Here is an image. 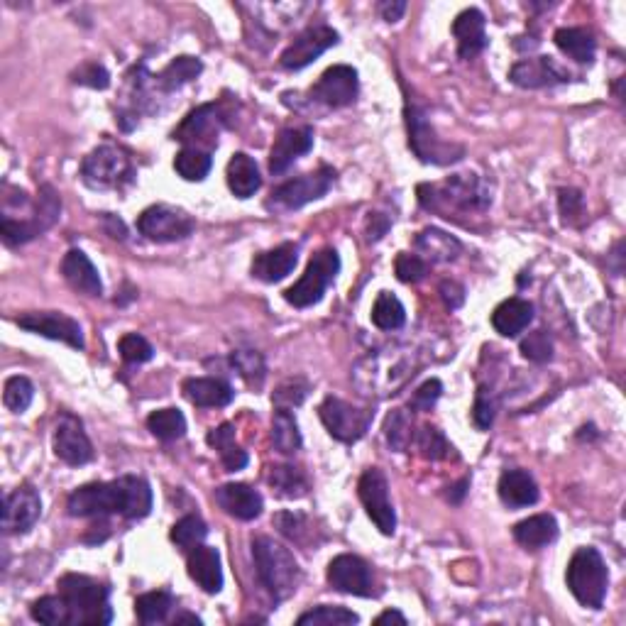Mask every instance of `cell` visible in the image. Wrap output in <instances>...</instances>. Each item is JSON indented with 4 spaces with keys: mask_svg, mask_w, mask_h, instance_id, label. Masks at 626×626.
Masks as SVG:
<instances>
[{
    "mask_svg": "<svg viewBox=\"0 0 626 626\" xmlns=\"http://www.w3.org/2000/svg\"><path fill=\"white\" fill-rule=\"evenodd\" d=\"M67 509L79 519H106L120 514L125 519H145L152 512V490L147 480L135 475L113 482H91L69 494Z\"/></svg>",
    "mask_w": 626,
    "mask_h": 626,
    "instance_id": "6da1fadb",
    "label": "cell"
},
{
    "mask_svg": "<svg viewBox=\"0 0 626 626\" xmlns=\"http://www.w3.org/2000/svg\"><path fill=\"white\" fill-rule=\"evenodd\" d=\"M252 558H255L257 578L274 602H284L299 590L301 568L294 553L269 536L252 538Z\"/></svg>",
    "mask_w": 626,
    "mask_h": 626,
    "instance_id": "7a4b0ae2",
    "label": "cell"
},
{
    "mask_svg": "<svg viewBox=\"0 0 626 626\" xmlns=\"http://www.w3.org/2000/svg\"><path fill=\"white\" fill-rule=\"evenodd\" d=\"M419 201L428 211L450 218V213L482 211L490 206V194L482 189L475 174H455L443 184H421Z\"/></svg>",
    "mask_w": 626,
    "mask_h": 626,
    "instance_id": "3957f363",
    "label": "cell"
},
{
    "mask_svg": "<svg viewBox=\"0 0 626 626\" xmlns=\"http://www.w3.org/2000/svg\"><path fill=\"white\" fill-rule=\"evenodd\" d=\"M59 595L67 602L71 626L111 624L113 609L108 602V587L91 580L89 575L69 573L59 580Z\"/></svg>",
    "mask_w": 626,
    "mask_h": 626,
    "instance_id": "277c9868",
    "label": "cell"
},
{
    "mask_svg": "<svg viewBox=\"0 0 626 626\" xmlns=\"http://www.w3.org/2000/svg\"><path fill=\"white\" fill-rule=\"evenodd\" d=\"M568 590L582 607L602 609L609 590V570L597 548H578L565 570Z\"/></svg>",
    "mask_w": 626,
    "mask_h": 626,
    "instance_id": "5b68a950",
    "label": "cell"
},
{
    "mask_svg": "<svg viewBox=\"0 0 626 626\" xmlns=\"http://www.w3.org/2000/svg\"><path fill=\"white\" fill-rule=\"evenodd\" d=\"M340 272V255L333 247H323L309 260L304 277L284 291L287 304L296 306V309H309V306L318 304L326 294V289L336 282Z\"/></svg>",
    "mask_w": 626,
    "mask_h": 626,
    "instance_id": "8992f818",
    "label": "cell"
},
{
    "mask_svg": "<svg viewBox=\"0 0 626 626\" xmlns=\"http://www.w3.org/2000/svg\"><path fill=\"white\" fill-rule=\"evenodd\" d=\"M406 130H409V147L414 150V155L426 164H438V167H446V164L458 162L463 157V147L453 145V142H443L436 135L433 125L428 123L426 113L421 111L414 103H406Z\"/></svg>",
    "mask_w": 626,
    "mask_h": 626,
    "instance_id": "52a82bcc",
    "label": "cell"
},
{
    "mask_svg": "<svg viewBox=\"0 0 626 626\" xmlns=\"http://www.w3.org/2000/svg\"><path fill=\"white\" fill-rule=\"evenodd\" d=\"M81 177L91 189H123L133 181L135 169L120 147L101 145L81 162Z\"/></svg>",
    "mask_w": 626,
    "mask_h": 626,
    "instance_id": "ba28073f",
    "label": "cell"
},
{
    "mask_svg": "<svg viewBox=\"0 0 626 626\" xmlns=\"http://www.w3.org/2000/svg\"><path fill=\"white\" fill-rule=\"evenodd\" d=\"M59 211H62V201H59L57 191L52 186H42L40 199L35 203V216L30 218H10L0 216V235H3V243L8 247H18L35 240L37 235H42L45 230L52 228L57 223Z\"/></svg>",
    "mask_w": 626,
    "mask_h": 626,
    "instance_id": "9c48e42d",
    "label": "cell"
},
{
    "mask_svg": "<svg viewBox=\"0 0 626 626\" xmlns=\"http://www.w3.org/2000/svg\"><path fill=\"white\" fill-rule=\"evenodd\" d=\"M318 414H321V421L328 428V433L340 443L360 441L370 431L372 419H375V411L367 409V406H355L338 397L323 399Z\"/></svg>",
    "mask_w": 626,
    "mask_h": 626,
    "instance_id": "30bf717a",
    "label": "cell"
},
{
    "mask_svg": "<svg viewBox=\"0 0 626 626\" xmlns=\"http://www.w3.org/2000/svg\"><path fill=\"white\" fill-rule=\"evenodd\" d=\"M333 181H336V172L328 167H321L316 172L304 174L299 179H291L287 184L279 186V189H274L267 206L274 208V211H299L306 203L323 199L331 191Z\"/></svg>",
    "mask_w": 626,
    "mask_h": 626,
    "instance_id": "8fae6325",
    "label": "cell"
},
{
    "mask_svg": "<svg viewBox=\"0 0 626 626\" xmlns=\"http://www.w3.org/2000/svg\"><path fill=\"white\" fill-rule=\"evenodd\" d=\"M196 221L189 213L172 206H150L137 218V230L152 243H177L194 233Z\"/></svg>",
    "mask_w": 626,
    "mask_h": 626,
    "instance_id": "7c38bea8",
    "label": "cell"
},
{
    "mask_svg": "<svg viewBox=\"0 0 626 626\" xmlns=\"http://www.w3.org/2000/svg\"><path fill=\"white\" fill-rule=\"evenodd\" d=\"M358 494L362 507H365L367 516L375 521L377 529L384 536H394V531H397V514H394V504L389 499V482L380 468H370L362 472L358 482Z\"/></svg>",
    "mask_w": 626,
    "mask_h": 626,
    "instance_id": "4fadbf2b",
    "label": "cell"
},
{
    "mask_svg": "<svg viewBox=\"0 0 626 626\" xmlns=\"http://www.w3.org/2000/svg\"><path fill=\"white\" fill-rule=\"evenodd\" d=\"M20 328L25 331L37 333V336L49 338V340H59V343H67L69 348L74 350H84L86 340L84 331H81L79 321L67 316V313L59 311H30V313H20L15 318Z\"/></svg>",
    "mask_w": 626,
    "mask_h": 626,
    "instance_id": "5bb4252c",
    "label": "cell"
},
{
    "mask_svg": "<svg viewBox=\"0 0 626 626\" xmlns=\"http://www.w3.org/2000/svg\"><path fill=\"white\" fill-rule=\"evenodd\" d=\"M338 45V32L328 25H313L306 27L291 45L284 49L279 64L287 71H299L316 62L323 52Z\"/></svg>",
    "mask_w": 626,
    "mask_h": 626,
    "instance_id": "9a60e30c",
    "label": "cell"
},
{
    "mask_svg": "<svg viewBox=\"0 0 626 626\" xmlns=\"http://www.w3.org/2000/svg\"><path fill=\"white\" fill-rule=\"evenodd\" d=\"M328 582L333 590L345 592V595L355 597H375V578H372V568L360 556H343L333 558L328 565Z\"/></svg>",
    "mask_w": 626,
    "mask_h": 626,
    "instance_id": "2e32d148",
    "label": "cell"
},
{
    "mask_svg": "<svg viewBox=\"0 0 626 626\" xmlns=\"http://www.w3.org/2000/svg\"><path fill=\"white\" fill-rule=\"evenodd\" d=\"M313 101L328 108H345L358 98V71L348 64H336L326 69L311 89Z\"/></svg>",
    "mask_w": 626,
    "mask_h": 626,
    "instance_id": "e0dca14e",
    "label": "cell"
},
{
    "mask_svg": "<svg viewBox=\"0 0 626 626\" xmlns=\"http://www.w3.org/2000/svg\"><path fill=\"white\" fill-rule=\"evenodd\" d=\"M223 113L221 106L216 103H206V106L196 108L184 118V123L174 130V140L184 142V145H206L208 150L218 145V133L223 128Z\"/></svg>",
    "mask_w": 626,
    "mask_h": 626,
    "instance_id": "ac0fdd59",
    "label": "cell"
},
{
    "mask_svg": "<svg viewBox=\"0 0 626 626\" xmlns=\"http://www.w3.org/2000/svg\"><path fill=\"white\" fill-rule=\"evenodd\" d=\"M42 514L40 492L32 485H20L3 502V529L5 534H27Z\"/></svg>",
    "mask_w": 626,
    "mask_h": 626,
    "instance_id": "d6986e66",
    "label": "cell"
},
{
    "mask_svg": "<svg viewBox=\"0 0 626 626\" xmlns=\"http://www.w3.org/2000/svg\"><path fill=\"white\" fill-rule=\"evenodd\" d=\"M54 455L67 465H86L93 460V446L86 436L84 424L76 416L64 414L54 428Z\"/></svg>",
    "mask_w": 626,
    "mask_h": 626,
    "instance_id": "ffe728a7",
    "label": "cell"
},
{
    "mask_svg": "<svg viewBox=\"0 0 626 626\" xmlns=\"http://www.w3.org/2000/svg\"><path fill=\"white\" fill-rule=\"evenodd\" d=\"M313 147V130L309 125L304 128H287L277 135L272 152H269V169L272 174H284L291 164Z\"/></svg>",
    "mask_w": 626,
    "mask_h": 626,
    "instance_id": "44dd1931",
    "label": "cell"
},
{
    "mask_svg": "<svg viewBox=\"0 0 626 626\" xmlns=\"http://www.w3.org/2000/svg\"><path fill=\"white\" fill-rule=\"evenodd\" d=\"M216 502L221 504L225 514L235 516L240 521H252L262 514L265 509V499L257 490H252L250 485L243 482H230L216 490Z\"/></svg>",
    "mask_w": 626,
    "mask_h": 626,
    "instance_id": "7402d4cb",
    "label": "cell"
},
{
    "mask_svg": "<svg viewBox=\"0 0 626 626\" xmlns=\"http://www.w3.org/2000/svg\"><path fill=\"white\" fill-rule=\"evenodd\" d=\"M296 262H299V247L294 243H284L274 250L260 252V255L252 260V277L260 279V282L274 284V282H282L284 277H289L294 272Z\"/></svg>",
    "mask_w": 626,
    "mask_h": 626,
    "instance_id": "603a6c76",
    "label": "cell"
},
{
    "mask_svg": "<svg viewBox=\"0 0 626 626\" xmlns=\"http://www.w3.org/2000/svg\"><path fill=\"white\" fill-rule=\"evenodd\" d=\"M186 568H189L191 580L201 587L208 595H218L223 590V568H221V556H218L216 548L211 546H196L189 551L186 558Z\"/></svg>",
    "mask_w": 626,
    "mask_h": 626,
    "instance_id": "cb8c5ba5",
    "label": "cell"
},
{
    "mask_svg": "<svg viewBox=\"0 0 626 626\" xmlns=\"http://www.w3.org/2000/svg\"><path fill=\"white\" fill-rule=\"evenodd\" d=\"M509 79L516 86H521V89H541V86L563 84V81L570 79V74L560 69L551 57H538L514 64Z\"/></svg>",
    "mask_w": 626,
    "mask_h": 626,
    "instance_id": "d4e9b609",
    "label": "cell"
},
{
    "mask_svg": "<svg viewBox=\"0 0 626 626\" xmlns=\"http://www.w3.org/2000/svg\"><path fill=\"white\" fill-rule=\"evenodd\" d=\"M485 15L477 8H468L455 18L453 35L458 40V54L460 59H472L487 47V32H485Z\"/></svg>",
    "mask_w": 626,
    "mask_h": 626,
    "instance_id": "484cf974",
    "label": "cell"
},
{
    "mask_svg": "<svg viewBox=\"0 0 626 626\" xmlns=\"http://www.w3.org/2000/svg\"><path fill=\"white\" fill-rule=\"evenodd\" d=\"M62 274L69 282V287L81 291L84 296L103 294V282L101 277H98V269L93 267V262L86 257V252L69 250L62 260Z\"/></svg>",
    "mask_w": 626,
    "mask_h": 626,
    "instance_id": "4316f807",
    "label": "cell"
},
{
    "mask_svg": "<svg viewBox=\"0 0 626 626\" xmlns=\"http://www.w3.org/2000/svg\"><path fill=\"white\" fill-rule=\"evenodd\" d=\"M531 321H534V306L519 296L502 301L492 313L494 331L504 338H516L519 333H524Z\"/></svg>",
    "mask_w": 626,
    "mask_h": 626,
    "instance_id": "83f0119b",
    "label": "cell"
},
{
    "mask_svg": "<svg viewBox=\"0 0 626 626\" xmlns=\"http://www.w3.org/2000/svg\"><path fill=\"white\" fill-rule=\"evenodd\" d=\"M184 394L191 404L203 406V409H221L235 397L233 387L216 377H191L184 382Z\"/></svg>",
    "mask_w": 626,
    "mask_h": 626,
    "instance_id": "f1b7e54d",
    "label": "cell"
},
{
    "mask_svg": "<svg viewBox=\"0 0 626 626\" xmlns=\"http://www.w3.org/2000/svg\"><path fill=\"white\" fill-rule=\"evenodd\" d=\"M499 499L509 509H524L538 502V485L526 470H507L499 477Z\"/></svg>",
    "mask_w": 626,
    "mask_h": 626,
    "instance_id": "f546056e",
    "label": "cell"
},
{
    "mask_svg": "<svg viewBox=\"0 0 626 626\" xmlns=\"http://www.w3.org/2000/svg\"><path fill=\"white\" fill-rule=\"evenodd\" d=\"M225 179H228V189L233 191L238 199H250L255 196V191H260L262 177L257 162L245 152L230 157L228 169H225Z\"/></svg>",
    "mask_w": 626,
    "mask_h": 626,
    "instance_id": "4dcf8cb0",
    "label": "cell"
},
{
    "mask_svg": "<svg viewBox=\"0 0 626 626\" xmlns=\"http://www.w3.org/2000/svg\"><path fill=\"white\" fill-rule=\"evenodd\" d=\"M558 538V524L551 514H536L514 526V541L526 551H541Z\"/></svg>",
    "mask_w": 626,
    "mask_h": 626,
    "instance_id": "1f68e13d",
    "label": "cell"
},
{
    "mask_svg": "<svg viewBox=\"0 0 626 626\" xmlns=\"http://www.w3.org/2000/svg\"><path fill=\"white\" fill-rule=\"evenodd\" d=\"M208 446L216 448L221 455V463L225 472H238L247 465V453L235 443V426L233 424H221L213 428L206 436Z\"/></svg>",
    "mask_w": 626,
    "mask_h": 626,
    "instance_id": "d6a6232c",
    "label": "cell"
},
{
    "mask_svg": "<svg viewBox=\"0 0 626 626\" xmlns=\"http://www.w3.org/2000/svg\"><path fill=\"white\" fill-rule=\"evenodd\" d=\"M553 40H556L560 52L568 54L578 64H590L595 59V37L587 30H582V27H560L556 35H553Z\"/></svg>",
    "mask_w": 626,
    "mask_h": 626,
    "instance_id": "836d02e7",
    "label": "cell"
},
{
    "mask_svg": "<svg viewBox=\"0 0 626 626\" xmlns=\"http://www.w3.org/2000/svg\"><path fill=\"white\" fill-rule=\"evenodd\" d=\"M416 250L421 255H426L431 262H450L460 255L463 245L453 238V235L443 233L438 228H426L421 230L419 238H416Z\"/></svg>",
    "mask_w": 626,
    "mask_h": 626,
    "instance_id": "e575fe53",
    "label": "cell"
},
{
    "mask_svg": "<svg viewBox=\"0 0 626 626\" xmlns=\"http://www.w3.org/2000/svg\"><path fill=\"white\" fill-rule=\"evenodd\" d=\"M203 71V64L196 57H177L162 74L155 76V84L159 91L172 93L181 89L184 84H189L191 79H196Z\"/></svg>",
    "mask_w": 626,
    "mask_h": 626,
    "instance_id": "d590c367",
    "label": "cell"
},
{
    "mask_svg": "<svg viewBox=\"0 0 626 626\" xmlns=\"http://www.w3.org/2000/svg\"><path fill=\"white\" fill-rule=\"evenodd\" d=\"M267 480L272 490L284 499H299L306 497V492H309V480L294 465H277V468L269 470Z\"/></svg>",
    "mask_w": 626,
    "mask_h": 626,
    "instance_id": "8d00e7d4",
    "label": "cell"
},
{
    "mask_svg": "<svg viewBox=\"0 0 626 626\" xmlns=\"http://www.w3.org/2000/svg\"><path fill=\"white\" fill-rule=\"evenodd\" d=\"M272 443L279 453L294 455L301 448V431L289 409H277L272 419Z\"/></svg>",
    "mask_w": 626,
    "mask_h": 626,
    "instance_id": "74e56055",
    "label": "cell"
},
{
    "mask_svg": "<svg viewBox=\"0 0 626 626\" xmlns=\"http://www.w3.org/2000/svg\"><path fill=\"white\" fill-rule=\"evenodd\" d=\"M174 607V597L167 590L147 592L135 600V614L142 624H162Z\"/></svg>",
    "mask_w": 626,
    "mask_h": 626,
    "instance_id": "f35d334b",
    "label": "cell"
},
{
    "mask_svg": "<svg viewBox=\"0 0 626 626\" xmlns=\"http://www.w3.org/2000/svg\"><path fill=\"white\" fill-rule=\"evenodd\" d=\"M372 323H375L380 331H399L406 323V311L404 304L389 291H382L377 296L375 306H372Z\"/></svg>",
    "mask_w": 626,
    "mask_h": 626,
    "instance_id": "ab89813d",
    "label": "cell"
},
{
    "mask_svg": "<svg viewBox=\"0 0 626 626\" xmlns=\"http://www.w3.org/2000/svg\"><path fill=\"white\" fill-rule=\"evenodd\" d=\"M147 428L159 441H177L186 433V419L179 409H159L147 416Z\"/></svg>",
    "mask_w": 626,
    "mask_h": 626,
    "instance_id": "60d3db41",
    "label": "cell"
},
{
    "mask_svg": "<svg viewBox=\"0 0 626 626\" xmlns=\"http://www.w3.org/2000/svg\"><path fill=\"white\" fill-rule=\"evenodd\" d=\"M360 617L353 612V609L348 607H331V604H321V607L311 609V612L301 614L299 619H296V624L299 626H309V624H316V626H348V624H358Z\"/></svg>",
    "mask_w": 626,
    "mask_h": 626,
    "instance_id": "b9f144b4",
    "label": "cell"
},
{
    "mask_svg": "<svg viewBox=\"0 0 626 626\" xmlns=\"http://www.w3.org/2000/svg\"><path fill=\"white\" fill-rule=\"evenodd\" d=\"M211 155L206 150H194V147H186L181 150L177 159H174V169L179 172L181 179L186 181H203L211 172Z\"/></svg>",
    "mask_w": 626,
    "mask_h": 626,
    "instance_id": "7bdbcfd3",
    "label": "cell"
},
{
    "mask_svg": "<svg viewBox=\"0 0 626 626\" xmlns=\"http://www.w3.org/2000/svg\"><path fill=\"white\" fill-rule=\"evenodd\" d=\"M169 536H172V541L177 543L181 551L189 553L191 548L201 546L203 538L208 536V526H206V521L201 519V516L189 514V516H184V519H179L177 524L172 526V534Z\"/></svg>",
    "mask_w": 626,
    "mask_h": 626,
    "instance_id": "ee69618b",
    "label": "cell"
},
{
    "mask_svg": "<svg viewBox=\"0 0 626 626\" xmlns=\"http://www.w3.org/2000/svg\"><path fill=\"white\" fill-rule=\"evenodd\" d=\"M384 433H387L389 446H392L394 450H399V453L409 450L411 441H414V438H416L414 424H411L409 414H406L404 409L392 411V414L387 416V424H384Z\"/></svg>",
    "mask_w": 626,
    "mask_h": 626,
    "instance_id": "f6af8a7d",
    "label": "cell"
},
{
    "mask_svg": "<svg viewBox=\"0 0 626 626\" xmlns=\"http://www.w3.org/2000/svg\"><path fill=\"white\" fill-rule=\"evenodd\" d=\"M414 441L426 460H446L453 455V446L448 443V438L443 436V431H438V428L431 424L421 426V431L416 433Z\"/></svg>",
    "mask_w": 626,
    "mask_h": 626,
    "instance_id": "bcb514c9",
    "label": "cell"
},
{
    "mask_svg": "<svg viewBox=\"0 0 626 626\" xmlns=\"http://www.w3.org/2000/svg\"><path fill=\"white\" fill-rule=\"evenodd\" d=\"M32 619L40 624H47V626H64V624H71V614H69V607L67 602L62 600V595L59 597H42V600H37L35 604H32Z\"/></svg>",
    "mask_w": 626,
    "mask_h": 626,
    "instance_id": "7dc6e473",
    "label": "cell"
},
{
    "mask_svg": "<svg viewBox=\"0 0 626 626\" xmlns=\"http://www.w3.org/2000/svg\"><path fill=\"white\" fill-rule=\"evenodd\" d=\"M32 399H35V387H32V382L27 380V377L18 375V377H10V380L5 382L3 404L8 406L10 411L23 414V411L30 409Z\"/></svg>",
    "mask_w": 626,
    "mask_h": 626,
    "instance_id": "c3c4849f",
    "label": "cell"
},
{
    "mask_svg": "<svg viewBox=\"0 0 626 626\" xmlns=\"http://www.w3.org/2000/svg\"><path fill=\"white\" fill-rule=\"evenodd\" d=\"M233 367L240 372V377H243L247 384L260 387V384L265 382V360H262V355L257 353V350H250V348L235 350Z\"/></svg>",
    "mask_w": 626,
    "mask_h": 626,
    "instance_id": "681fc988",
    "label": "cell"
},
{
    "mask_svg": "<svg viewBox=\"0 0 626 626\" xmlns=\"http://www.w3.org/2000/svg\"><path fill=\"white\" fill-rule=\"evenodd\" d=\"M120 358L130 365H142V362H150L155 358V348L150 345V340L142 338L140 333H128V336L120 338L118 343Z\"/></svg>",
    "mask_w": 626,
    "mask_h": 626,
    "instance_id": "f907efd6",
    "label": "cell"
},
{
    "mask_svg": "<svg viewBox=\"0 0 626 626\" xmlns=\"http://www.w3.org/2000/svg\"><path fill=\"white\" fill-rule=\"evenodd\" d=\"M274 526H277V529L282 531L287 538H291L294 543H301V546H306L309 538L313 536V529H309V521H306V516H301V514H291V512L277 514L274 516Z\"/></svg>",
    "mask_w": 626,
    "mask_h": 626,
    "instance_id": "816d5d0a",
    "label": "cell"
},
{
    "mask_svg": "<svg viewBox=\"0 0 626 626\" xmlns=\"http://www.w3.org/2000/svg\"><path fill=\"white\" fill-rule=\"evenodd\" d=\"M521 355L531 362H548L553 358V343L546 331H534L521 340Z\"/></svg>",
    "mask_w": 626,
    "mask_h": 626,
    "instance_id": "f5cc1de1",
    "label": "cell"
},
{
    "mask_svg": "<svg viewBox=\"0 0 626 626\" xmlns=\"http://www.w3.org/2000/svg\"><path fill=\"white\" fill-rule=\"evenodd\" d=\"M494 416H497V399L492 397V392L487 387L477 389L475 406H472V421L480 431H487L494 424Z\"/></svg>",
    "mask_w": 626,
    "mask_h": 626,
    "instance_id": "db71d44e",
    "label": "cell"
},
{
    "mask_svg": "<svg viewBox=\"0 0 626 626\" xmlns=\"http://www.w3.org/2000/svg\"><path fill=\"white\" fill-rule=\"evenodd\" d=\"M394 272H397L399 282L404 284H419L421 279H426L428 265L421 260L419 255H409V252H402L397 257V265H394Z\"/></svg>",
    "mask_w": 626,
    "mask_h": 626,
    "instance_id": "11a10c76",
    "label": "cell"
},
{
    "mask_svg": "<svg viewBox=\"0 0 626 626\" xmlns=\"http://www.w3.org/2000/svg\"><path fill=\"white\" fill-rule=\"evenodd\" d=\"M71 81L74 84H81V86H91V89H108L111 86V74H108L106 67H101V64L96 62H86L81 64L79 69L71 74Z\"/></svg>",
    "mask_w": 626,
    "mask_h": 626,
    "instance_id": "9f6ffc18",
    "label": "cell"
},
{
    "mask_svg": "<svg viewBox=\"0 0 626 626\" xmlns=\"http://www.w3.org/2000/svg\"><path fill=\"white\" fill-rule=\"evenodd\" d=\"M306 394H309V384L301 380H289L274 392L272 402L277 404V409H294V406L304 404Z\"/></svg>",
    "mask_w": 626,
    "mask_h": 626,
    "instance_id": "6f0895ef",
    "label": "cell"
},
{
    "mask_svg": "<svg viewBox=\"0 0 626 626\" xmlns=\"http://www.w3.org/2000/svg\"><path fill=\"white\" fill-rule=\"evenodd\" d=\"M441 394H443V384L438 380H428L414 392V397H411V402H409V409L411 411H431L433 406H436L438 399H441Z\"/></svg>",
    "mask_w": 626,
    "mask_h": 626,
    "instance_id": "680465c9",
    "label": "cell"
},
{
    "mask_svg": "<svg viewBox=\"0 0 626 626\" xmlns=\"http://www.w3.org/2000/svg\"><path fill=\"white\" fill-rule=\"evenodd\" d=\"M558 196H560V199H558L560 201V213H563L565 223L573 221L575 216H580V213H582V196H580V191L560 189Z\"/></svg>",
    "mask_w": 626,
    "mask_h": 626,
    "instance_id": "91938a15",
    "label": "cell"
},
{
    "mask_svg": "<svg viewBox=\"0 0 626 626\" xmlns=\"http://www.w3.org/2000/svg\"><path fill=\"white\" fill-rule=\"evenodd\" d=\"M441 296H443V301H446L448 309H458V306H463V301H465V289L460 287L458 282H443Z\"/></svg>",
    "mask_w": 626,
    "mask_h": 626,
    "instance_id": "94428289",
    "label": "cell"
},
{
    "mask_svg": "<svg viewBox=\"0 0 626 626\" xmlns=\"http://www.w3.org/2000/svg\"><path fill=\"white\" fill-rule=\"evenodd\" d=\"M387 230H389L387 218L380 216V213H370V218H367V238L380 240Z\"/></svg>",
    "mask_w": 626,
    "mask_h": 626,
    "instance_id": "6125c7cd",
    "label": "cell"
},
{
    "mask_svg": "<svg viewBox=\"0 0 626 626\" xmlns=\"http://www.w3.org/2000/svg\"><path fill=\"white\" fill-rule=\"evenodd\" d=\"M404 10H406L404 0H397V3H382L380 5V13H382V18L387 20V23H397V20H402Z\"/></svg>",
    "mask_w": 626,
    "mask_h": 626,
    "instance_id": "be15d7a7",
    "label": "cell"
},
{
    "mask_svg": "<svg viewBox=\"0 0 626 626\" xmlns=\"http://www.w3.org/2000/svg\"><path fill=\"white\" fill-rule=\"evenodd\" d=\"M375 624H406V617L402 612H397V609H387V612H382L380 617L375 619Z\"/></svg>",
    "mask_w": 626,
    "mask_h": 626,
    "instance_id": "e7e4bbea",
    "label": "cell"
},
{
    "mask_svg": "<svg viewBox=\"0 0 626 626\" xmlns=\"http://www.w3.org/2000/svg\"><path fill=\"white\" fill-rule=\"evenodd\" d=\"M181 622H194V624H201L199 617H194V614H181V617L174 619V624H181Z\"/></svg>",
    "mask_w": 626,
    "mask_h": 626,
    "instance_id": "03108f58",
    "label": "cell"
}]
</instances>
